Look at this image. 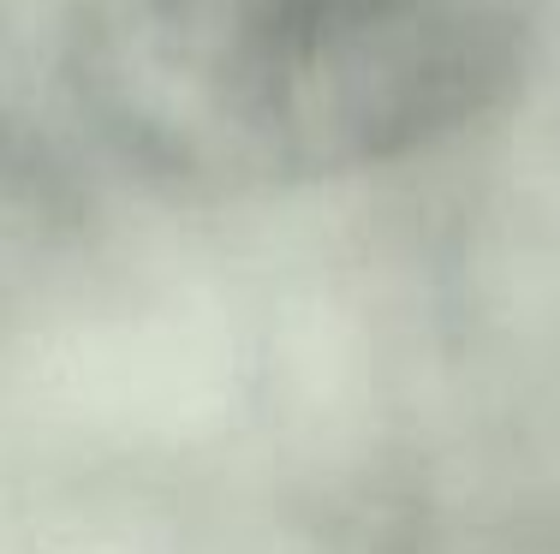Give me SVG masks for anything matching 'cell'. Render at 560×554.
Segmentation results:
<instances>
[{
	"mask_svg": "<svg viewBox=\"0 0 560 554\" xmlns=\"http://www.w3.org/2000/svg\"><path fill=\"white\" fill-rule=\"evenodd\" d=\"M537 0H84L72 78L143 167L292 191L430 150L513 84Z\"/></svg>",
	"mask_w": 560,
	"mask_h": 554,
	"instance_id": "obj_1",
	"label": "cell"
}]
</instances>
